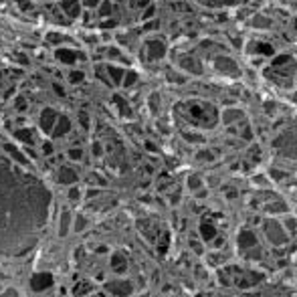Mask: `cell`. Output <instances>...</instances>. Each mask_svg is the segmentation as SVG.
<instances>
[{
	"mask_svg": "<svg viewBox=\"0 0 297 297\" xmlns=\"http://www.w3.org/2000/svg\"><path fill=\"white\" fill-rule=\"evenodd\" d=\"M69 198H73V200H77V198H79V190H77V188H73L71 192H69Z\"/></svg>",
	"mask_w": 297,
	"mask_h": 297,
	"instance_id": "obj_11",
	"label": "cell"
},
{
	"mask_svg": "<svg viewBox=\"0 0 297 297\" xmlns=\"http://www.w3.org/2000/svg\"><path fill=\"white\" fill-rule=\"evenodd\" d=\"M208 259H210V265H219V263L223 261V259L219 257V255H210V257H208Z\"/></svg>",
	"mask_w": 297,
	"mask_h": 297,
	"instance_id": "obj_9",
	"label": "cell"
},
{
	"mask_svg": "<svg viewBox=\"0 0 297 297\" xmlns=\"http://www.w3.org/2000/svg\"><path fill=\"white\" fill-rule=\"evenodd\" d=\"M192 249H194L196 253H202V247H200L198 243H194V241H192Z\"/></svg>",
	"mask_w": 297,
	"mask_h": 297,
	"instance_id": "obj_13",
	"label": "cell"
},
{
	"mask_svg": "<svg viewBox=\"0 0 297 297\" xmlns=\"http://www.w3.org/2000/svg\"><path fill=\"white\" fill-rule=\"evenodd\" d=\"M241 249H251V247H255L257 245V239H255V235L253 232H249V230H243L241 232Z\"/></svg>",
	"mask_w": 297,
	"mask_h": 297,
	"instance_id": "obj_3",
	"label": "cell"
},
{
	"mask_svg": "<svg viewBox=\"0 0 297 297\" xmlns=\"http://www.w3.org/2000/svg\"><path fill=\"white\" fill-rule=\"evenodd\" d=\"M69 156H71V158H75V160H77V158H81V150H73V152H71V154H69Z\"/></svg>",
	"mask_w": 297,
	"mask_h": 297,
	"instance_id": "obj_12",
	"label": "cell"
},
{
	"mask_svg": "<svg viewBox=\"0 0 297 297\" xmlns=\"http://www.w3.org/2000/svg\"><path fill=\"white\" fill-rule=\"evenodd\" d=\"M198 184H200V182H198V180H196V178H192V180H190V186H192V188H196V186H198Z\"/></svg>",
	"mask_w": 297,
	"mask_h": 297,
	"instance_id": "obj_14",
	"label": "cell"
},
{
	"mask_svg": "<svg viewBox=\"0 0 297 297\" xmlns=\"http://www.w3.org/2000/svg\"><path fill=\"white\" fill-rule=\"evenodd\" d=\"M91 291V285L89 283H79L75 287V295H85V293H89Z\"/></svg>",
	"mask_w": 297,
	"mask_h": 297,
	"instance_id": "obj_8",
	"label": "cell"
},
{
	"mask_svg": "<svg viewBox=\"0 0 297 297\" xmlns=\"http://www.w3.org/2000/svg\"><path fill=\"white\" fill-rule=\"evenodd\" d=\"M67 230H69V212H65L61 219V235H67Z\"/></svg>",
	"mask_w": 297,
	"mask_h": 297,
	"instance_id": "obj_7",
	"label": "cell"
},
{
	"mask_svg": "<svg viewBox=\"0 0 297 297\" xmlns=\"http://www.w3.org/2000/svg\"><path fill=\"white\" fill-rule=\"evenodd\" d=\"M111 265H113V269L115 271H125V259L121 257V255H113V257H111Z\"/></svg>",
	"mask_w": 297,
	"mask_h": 297,
	"instance_id": "obj_5",
	"label": "cell"
},
{
	"mask_svg": "<svg viewBox=\"0 0 297 297\" xmlns=\"http://www.w3.org/2000/svg\"><path fill=\"white\" fill-rule=\"evenodd\" d=\"M75 180H77V174L73 172V170H69V168H63L59 172V182H63V184H71Z\"/></svg>",
	"mask_w": 297,
	"mask_h": 297,
	"instance_id": "obj_4",
	"label": "cell"
},
{
	"mask_svg": "<svg viewBox=\"0 0 297 297\" xmlns=\"http://www.w3.org/2000/svg\"><path fill=\"white\" fill-rule=\"evenodd\" d=\"M200 232H202V239H204V241H210L212 237L217 235V228H212L210 224H202V226H200Z\"/></svg>",
	"mask_w": 297,
	"mask_h": 297,
	"instance_id": "obj_6",
	"label": "cell"
},
{
	"mask_svg": "<svg viewBox=\"0 0 297 297\" xmlns=\"http://www.w3.org/2000/svg\"><path fill=\"white\" fill-rule=\"evenodd\" d=\"M108 291H111L113 295H130L132 293V283H127V281H113V283H108Z\"/></svg>",
	"mask_w": 297,
	"mask_h": 297,
	"instance_id": "obj_2",
	"label": "cell"
},
{
	"mask_svg": "<svg viewBox=\"0 0 297 297\" xmlns=\"http://www.w3.org/2000/svg\"><path fill=\"white\" fill-rule=\"evenodd\" d=\"M212 245H215V247H221V245H223V239H215V243H212Z\"/></svg>",
	"mask_w": 297,
	"mask_h": 297,
	"instance_id": "obj_15",
	"label": "cell"
},
{
	"mask_svg": "<svg viewBox=\"0 0 297 297\" xmlns=\"http://www.w3.org/2000/svg\"><path fill=\"white\" fill-rule=\"evenodd\" d=\"M31 285H33V289H35V291H42V289H47V287H51V285H53V277H51L49 273L35 275Z\"/></svg>",
	"mask_w": 297,
	"mask_h": 297,
	"instance_id": "obj_1",
	"label": "cell"
},
{
	"mask_svg": "<svg viewBox=\"0 0 297 297\" xmlns=\"http://www.w3.org/2000/svg\"><path fill=\"white\" fill-rule=\"evenodd\" d=\"M83 226H85V219H83V217H79V219H77V226H75V230H83Z\"/></svg>",
	"mask_w": 297,
	"mask_h": 297,
	"instance_id": "obj_10",
	"label": "cell"
}]
</instances>
